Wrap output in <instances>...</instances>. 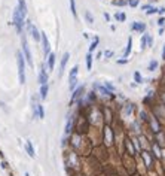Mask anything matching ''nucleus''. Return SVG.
<instances>
[{"label": "nucleus", "mask_w": 165, "mask_h": 176, "mask_svg": "<svg viewBox=\"0 0 165 176\" xmlns=\"http://www.w3.org/2000/svg\"><path fill=\"white\" fill-rule=\"evenodd\" d=\"M25 17H22V14L19 12L18 6L14 9V14H12V24H14V27L17 30L18 34H22L24 33V29H25Z\"/></svg>", "instance_id": "f257e3e1"}, {"label": "nucleus", "mask_w": 165, "mask_h": 176, "mask_svg": "<svg viewBox=\"0 0 165 176\" xmlns=\"http://www.w3.org/2000/svg\"><path fill=\"white\" fill-rule=\"evenodd\" d=\"M21 52L24 54V58L27 61L28 67H34V63H33V55H31V49L28 46V42H27V36H25V31L21 34Z\"/></svg>", "instance_id": "f03ea898"}, {"label": "nucleus", "mask_w": 165, "mask_h": 176, "mask_svg": "<svg viewBox=\"0 0 165 176\" xmlns=\"http://www.w3.org/2000/svg\"><path fill=\"white\" fill-rule=\"evenodd\" d=\"M25 64H27V61L24 58V54L21 51H17V67H18V81L21 85L25 84Z\"/></svg>", "instance_id": "7ed1b4c3"}, {"label": "nucleus", "mask_w": 165, "mask_h": 176, "mask_svg": "<svg viewBox=\"0 0 165 176\" xmlns=\"http://www.w3.org/2000/svg\"><path fill=\"white\" fill-rule=\"evenodd\" d=\"M92 90L95 91V93H98L100 96H103V97H107V98H115L116 97V94L113 93V91H110L109 88H106L101 82H94L92 84Z\"/></svg>", "instance_id": "20e7f679"}, {"label": "nucleus", "mask_w": 165, "mask_h": 176, "mask_svg": "<svg viewBox=\"0 0 165 176\" xmlns=\"http://www.w3.org/2000/svg\"><path fill=\"white\" fill-rule=\"evenodd\" d=\"M37 82L39 85H45L49 84V72L46 67V63H42L40 67H39V75H37Z\"/></svg>", "instance_id": "39448f33"}, {"label": "nucleus", "mask_w": 165, "mask_h": 176, "mask_svg": "<svg viewBox=\"0 0 165 176\" xmlns=\"http://www.w3.org/2000/svg\"><path fill=\"white\" fill-rule=\"evenodd\" d=\"M85 85H79L78 88H76V90L71 93V97H70V106H73L74 105V102L78 103L80 98H83L85 97Z\"/></svg>", "instance_id": "423d86ee"}, {"label": "nucleus", "mask_w": 165, "mask_h": 176, "mask_svg": "<svg viewBox=\"0 0 165 176\" xmlns=\"http://www.w3.org/2000/svg\"><path fill=\"white\" fill-rule=\"evenodd\" d=\"M40 43H42V51H43V58L46 60L49 57V54L52 52V49H51V43H49V39L46 33L42 31V39H40Z\"/></svg>", "instance_id": "0eeeda50"}, {"label": "nucleus", "mask_w": 165, "mask_h": 176, "mask_svg": "<svg viewBox=\"0 0 165 176\" xmlns=\"http://www.w3.org/2000/svg\"><path fill=\"white\" fill-rule=\"evenodd\" d=\"M130 30L132 33H140V34H143V33H146L147 26H146V22H143V21H132L131 26H130Z\"/></svg>", "instance_id": "6e6552de"}, {"label": "nucleus", "mask_w": 165, "mask_h": 176, "mask_svg": "<svg viewBox=\"0 0 165 176\" xmlns=\"http://www.w3.org/2000/svg\"><path fill=\"white\" fill-rule=\"evenodd\" d=\"M69 60H70V52L67 51V52H64V54H62V57H61V60H60L58 78H62V75H64V70H66V67H67V63H69Z\"/></svg>", "instance_id": "1a4fd4ad"}, {"label": "nucleus", "mask_w": 165, "mask_h": 176, "mask_svg": "<svg viewBox=\"0 0 165 176\" xmlns=\"http://www.w3.org/2000/svg\"><path fill=\"white\" fill-rule=\"evenodd\" d=\"M73 130H74V117L73 115H69L67 117V122H66V129H64L66 137L71 136L73 134Z\"/></svg>", "instance_id": "9d476101"}, {"label": "nucleus", "mask_w": 165, "mask_h": 176, "mask_svg": "<svg viewBox=\"0 0 165 176\" xmlns=\"http://www.w3.org/2000/svg\"><path fill=\"white\" fill-rule=\"evenodd\" d=\"M45 63H46L48 72H52V70L55 69V63H57V55H55V52H51L49 57L45 60Z\"/></svg>", "instance_id": "9b49d317"}, {"label": "nucleus", "mask_w": 165, "mask_h": 176, "mask_svg": "<svg viewBox=\"0 0 165 176\" xmlns=\"http://www.w3.org/2000/svg\"><path fill=\"white\" fill-rule=\"evenodd\" d=\"M147 121H149L150 127H152V131H153V133H159L161 131V124H159V121L156 119L155 115H150Z\"/></svg>", "instance_id": "f8f14e48"}, {"label": "nucleus", "mask_w": 165, "mask_h": 176, "mask_svg": "<svg viewBox=\"0 0 165 176\" xmlns=\"http://www.w3.org/2000/svg\"><path fill=\"white\" fill-rule=\"evenodd\" d=\"M131 51H132V36H128V39H126V46L123 49V58H128L130 60Z\"/></svg>", "instance_id": "ddd939ff"}, {"label": "nucleus", "mask_w": 165, "mask_h": 176, "mask_svg": "<svg viewBox=\"0 0 165 176\" xmlns=\"http://www.w3.org/2000/svg\"><path fill=\"white\" fill-rule=\"evenodd\" d=\"M24 149H25V152L28 154V157H30V158H36V151H34V146H33L31 140H25Z\"/></svg>", "instance_id": "4468645a"}, {"label": "nucleus", "mask_w": 165, "mask_h": 176, "mask_svg": "<svg viewBox=\"0 0 165 176\" xmlns=\"http://www.w3.org/2000/svg\"><path fill=\"white\" fill-rule=\"evenodd\" d=\"M48 93H49V84L40 85V88H39V97H40V100H46Z\"/></svg>", "instance_id": "2eb2a0df"}, {"label": "nucleus", "mask_w": 165, "mask_h": 176, "mask_svg": "<svg viewBox=\"0 0 165 176\" xmlns=\"http://www.w3.org/2000/svg\"><path fill=\"white\" fill-rule=\"evenodd\" d=\"M85 63H86V70L91 72V70H92V63H94V55H92V52H88V54H86Z\"/></svg>", "instance_id": "dca6fc26"}, {"label": "nucleus", "mask_w": 165, "mask_h": 176, "mask_svg": "<svg viewBox=\"0 0 165 176\" xmlns=\"http://www.w3.org/2000/svg\"><path fill=\"white\" fill-rule=\"evenodd\" d=\"M141 158H144L147 167H150V166H152V163H153V157L149 154V151H141Z\"/></svg>", "instance_id": "f3484780"}, {"label": "nucleus", "mask_w": 165, "mask_h": 176, "mask_svg": "<svg viewBox=\"0 0 165 176\" xmlns=\"http://www.w3.org/2000/svg\"><path fill=\"white\" fill-rule=\"evenodd\" d=\"M147 37H149L147 31L141 34V39H140V49H141V51H146V49H147Z\"/></svg>", "instance_id": "a211bd4d"}, {"label": "nucleus", "mask_w": 165, "mask_h": 176, "mask_svg": "<svg viewBox=\"0 0 165 176\" xmlns=\"http://www.w3.org/2000/svg\"><path fill=\"white\" fill-rule=\"evenodd\" d=\"M98 45H100V37L98 36H94L92 41H91V45H89V51H88V52H94L95 49L98 48Z\"/></svg>", "instance_id": "6ab92c4d"}, {"label": "nucleus", "mask_w": 165, "mask_h": 176, "mask_svg": "<svg viewBox=\"0 0 165 176\" xmlns=\"http://www.w3.org/2000/svg\"><path fill=\"white\" fill-rule=\"evenodd\" d=\"M69 3H70V12H71V15L74 20H78V9H76V0H69Z\"/></svg>", "instance_id": "aec40b11"}, {"label": "nucleus", "mask_w": 165, "mask_h": 176, "mask_svg": "<svg viewBox=\"0 0 165 176\" xmlns=\"http://www.w3.org/2000/svg\"><path fill=\"white\" fill-rule=\"evenodd\" d=\"M134 81H135V84H137V85L144 84V78H143L141 72H138V70H135V72H134Z\"/></svg>", "instance_id": "412c9836"}, {"label": "nucleus", "mask_w": 165, "mask_h": 176, "mask_svg": "<svg viewBox=\"0 0 165 176\" xmlns=\"http://www.w3.org/2000/svg\"><path fill=\"white\" fill-rule=\"evenodd\" d=\"M83 17H85V21H86L88 24H89V26H92V24H94V21H95V18H94V15L91 14V10H85Z\"/></svg>", "instance_id": "4be33fe9"}, {"label": "nucleus", "mask_w": 165, "mask_h": 176, "mask_svg": "<svg viewBox=\"0 0 165 176\" xmlns=\"http://www.w3.org/2000/svg\"><path fill=\"white\" fill-rule=\"evenodd\" d=\"M158 67H159V61L158 60H150L149 61V64H147V70L149 72H155Z\"/></svg>", "instance_id": "5701e85b"}, {"label": "nucleus", "mask_w": 165, "mask_h": 176, "mask_svg": "<svg viewBox=\"0 0 165 176\" xmlns=\"http://www.w3.org/2000/svg\"><path fill=\"white\" fill-rule=\"evenodd\" d=\"M113 18H115V21H118V22H125L126 21V14L125 12H116V14L113 15Z\"/></svg>", "instance_id": "b1692460"}, {"label": "nucleus", "mask_w": 165, "mask_h": 176, "mask_svg": "<svg viewBox=\"0 0 165 176\" xmlns=\"http://www.w3.org/2000/svg\"><path fill=\"white\" fill-rule=\"evenodd\" d=\"M78 75H79V66H78V64H74V66L70 69L69 79H70V78H78Z\"/></svg>", "instance_id": "393cba45"}, {"label": "nucleus", "mask_w": 165, "mask_h": 176, "mask_svg": "<svg viewBox=\"0 0 165 176\" xmlns=\"http://www.w3.org/2000/svg\"><path fill=\"white\" fill-rule=\"evenodd\" d=\"M112 5L113 6H128V2L126 0H112Z\"/></svg>", "instance_id": "a878e982"}, {"label": "nucleus", "mask_w": 165, "mask_h": 176, "mask_svg": "<svg viewBox=\"0 0 165 176\" xmlns=\"http://www.w3.org/2000/svg\"><path fill=\"white\" fill-rule=\"evenodd\" d=\"M103 85H104L106 88H109V90H110V91H113V93H115V91H116V87H115V85H113V84H112L110 81H104V82H103Z\"/></svg>", "instance_id": "bb28decb"}, {"label": "nucleus", "mask_w": 165, "mask_h": 176, "mask_svg": "<svg viewBox=\"0 0 165 176\" xmlns=\"http://www.w3.org/2000/svg\"><path fill=\"white\" fill-rule=\"evenodd\" d=\"M155 14H158V8H156V6H150V9L146 12V15H147V17H150V15H155Z\"/></svg>", "instance_id": "cd10ccee"}, {"label": "nucleus", "mask_w": 165, "mask_h": 176, "mask_svg": "<svg viewBox=\"0 0 165 176\" xmlns=\"http://www.w3.org/2000/svg\"><path fill=\"white\" fill-rule=\"evenodd\" d=\"M39 119H45V108L42 103L39 105Z\"/></svg>", "instance_id": "c85d7f7f"}, {"label": "nucleus", "mask_w": 165, "mask_h": 176, "mask_svg": "<svg viewBox=\"0 0 165 176\" xmlns=\"http://www.w3.org/2000/svg\"><path fill=\"white\" fill-rule=\"evenodd\" d=\"M103 55H104V57H106L107 60H110V58H112L113 55H115V52H113L112 49H106V51L103 52Z\"/></svg>", "instance_id": "c756f323"}, {"label": "nucleus", "mask_w": 165, "mask_h": 176, "mask_svg": "<svg viewBox=\"0 0 165 176\" xmlns=\"http://www.w3.org/2000/svg\"><path fill=\"white\" fill-rule=\"evenodd\" d=\"M126 2H128V6L130 8H137L138 3H140V0H126Z\"/></svg>", "instance_id": "7c9ffc66"}, {"label": "nucleus", "mask_w": 165, "mask_h": 176, "mask_svg": "<svg viewBox=\"0 0 165 176\" xmlns=\"http://www.w3.org/2000/svg\"><path fill=\"white\" fill-rule=\"evenodd\" d=\"M126 146H128V149H130L131 154H135V152H137V151L134 149V146H132V142H131V140H126Z\"/></svg>", "instance_id": "2f4dec72"}, {"label": "nucleus", "mask_w": 165, "mask_h": 176, "mask_svg": "<svg viewBox=\"0 0 165 176\" xmlns=\"http://www.w3.org/2000/svg\"><path fill=\"white\" fill-rule=\"evenodd\" d=\"M0 167H2L3 170H9V163L6 160H2V163H0Z\"/></svg>", "instance_id": "473e14b6"}, {"label": "nucleus", "mask_w": 165, "mask_h": 176, "mask_svg": "<svg viewBox=\"0 0 165 176\" xmlns=\"http://www.w3.org/2000/svg\"><path fill=\"white\" fill-rule=\"evenodd\" d=\"M152 46H153V37L149 34V37H147V48H152Z\"/></svg>", "instance_id": "72a5a7b5"}, {"label": "nucleus", "mask_w": 165, "mask_h": 176, "mask_svg": "<svg viewBox=\"0 0 165 176\" xmlns=\"http://www.w3.org/2000/svg\"><path fill=\"white\" fill-rule=\"evenodd\" d=\"M158 26H159V27H165V17H161V18L158 20Z\"/></svg>", "instance_id": "f704fd0d"}, {"label": "nucleus", "mask_w": 165, "mask_h": 176, "mask_svg": "<svg viewBox=\"0 0 165 176\" xmlns=\"http://www.w3.org/2000/svg\"><path fill=\"white\" fill-rule=\"evenodd\" d=\"M116 63H118V64H121V66H123V64L128 63V58H119V60H116Z\"/></svg>", "instance_id": "c9c22d12"}, {"label": "nucleus", "mask_w": 165, "mask_h": 176, "mask_svg": "<svg viewBox=\"0 0 165 176\" xmlns=\"http://www.w3.org/2000/svg\"><path fill=\"white\" fill-rule=\"evenodd\" d=\"M158 14H159L161 17H165V6H161V8H158Z\"/></svg>", "instance_id": "e433bc0d"}, {"label": "nucleus", "mask_w": 165, "mask_h": 176, "mask_svg": "<svg viewBox=\"0 0 165 176\" xmlns=\"http://www.w3.org/2000/svg\"><path fill=\"white\" fill-rule=\"evenodd\" d=\"M103 17H104V20H106L107 22H110V21H112V15H110V14H107V12H104Z\"/></svg>", "instance_id": "4c0bfd02"}, {"label": "nucleus", "mask_w": 165, "mask_h": 176, "mask_svg": "<svg viewBox=\"0 0 165 176\" xmlns=\"http://www.w3.org/2000/svg\"><path fill=\"white\" fill-rule=\"evenodd\" d=\"M150 6H152V5H143V6H141V10H143V12H147V10L150 9Z\"/></svg>", "instance_id": "58836bf2"}, {"label": "nucleus", "mask_w": 165, "mask_h": 176, "mask_svg": "<svg viewBox=\"0 0 165 176\" xmlns=\"http://www.w3.org/2000/svg\"><path fill=\"white\" fill-rule=\"evenodd\" d=\"M101 58H103V52H97V57H95V60H101Z\"/></svg>", "instance_id": "ea45409f"}, {"label": "nucleus", "mask_w": 165, "mask_h": 176, "mask_svg": "<svg viewBox=\"0 0 165 176\" xmlns=\"http://www.w3.org/2000/svg\"><path fill=\"white\" fill-rule=\"evenodd\" d=\"M162 60L165 61V45H164V48H162Z\"/></svg>", "instance_id": "a19ab883"}, {"label": "nucleus", "mask_w": 165, "mask_h": 176, "mask_svg": "<svg viewBox=\"0 0 165 176\" xmlns=\"http://www.w3.org/2000/svg\"><path fill=\"white\" fill-rule=\"evenodd\" d=\"M164 31H165V27H159V34H161V36L164 34Z\"/></svg>", "instance_id": "79ce46f5"}, {"label": "nucleus", "mask_w": 165, "mask_h": 176, "mask_svg": "<svg viewBox=\"0 0 165 176\" xmlns=\"http://www.w3.org/2000/svg\"><path fill=\"white\" fill-rule=\"evenodd\" d=\"M0 158H2V160H5V155H3V152H2V149H0Z\"/></svg>", "instance_id": "37998d69"}, {"label": "nucleus", "mask_w": 165, "mask_h": 176, "mask_svg": "<svg viewBox=\"0 0 165 176\" xmlns=\"http://www.w3.org/2000/svg\"><path fill=\"white\" fill-rule=\"evenodd\" d=\"M24 176H30V173H28V172H25V173H24Z\"/></svg>", "instance_id": "c03bdc74"}]
</instances>
